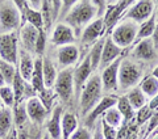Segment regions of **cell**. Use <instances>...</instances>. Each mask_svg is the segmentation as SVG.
<instances>
[{
  "mask_svg": "<svg viewBox=\"0 0 158 139\" xmlns=\"http://www.w3.org/2000/svg\"><path fill=\"white\" fill-rule=\"evenodd\" d=\"M156 24H157V20L154 17V14L148 20V21L142 22L140 26H138V30H137V36H136V41H142V39H148L149 37L153 36V32H154V28H156Z\"/></svg>",
  "mask_w": 158,
  "mask_h": 139,
  "instance_id": "f546056e",
  "label": "cell"
},
{
  "mask_svg": "<svg viewBox=\"0 0 158 139\" xmlns=\"http://www.w3.org/2000/svg\"><path fill=\"white\" fill-rule=\"evenodd\" d=\"M19 34L17 32L0 34V58L11 64L19 63Z\"/></svg>",
  "mask_w": 158,
  "mask_h": 139,
  "instance_id": "8992f818",
  "label": "cell"
},
{
  "mask_svg": "<svg viewBox=\"0 0 158 139\" xmlns=\"http://www.w3.org/2000/svg\"><path fill=\"white\" fill-rule=\"evenodd\" d=\"M156 9V3L150 2V0H141V2H136L129 7L128 12L125 13V18L131 20V21L136 24H142L148 21L153 12Z\"/></svg>",
  "mask_w": 158,
  "mask_h": 139,
  "instance_id": "ba28073f",
  "label": "cell"
},
{
  "mask_svg": "<svg viewBox=\"0 0 158 139\" xmlns=\"http://www.w3.org/2000/svg\"><path fill=\"white\" fill-rule=\"evenodd\" d=\"M4 85H7L6 84V80H4V76H3V73L0 72V88L4 87Z\"/></svg>",
  "mask_w": 158,
  "mask_h": 139,
  "instance_id": "7dc6e473",
  "label": "cell"
},
{
  "mask_svg": "<svg viewBox=\"0 0 158 139\" xmlns=\"http://www.w3.org/2000/svg\"><path fill=\"white\" fill-rule=\"evenodd\" d=\"M142 76L141 67L137 63L129 61V59H124L121 61L120 68H118V87L123 91L131 89L136 87V84L140 81Z\"/></svg>",
  "mask_w": 158,
  "mask_h": 139,
  "instance_id": "5b68a950",
  "label": "cell"
},
{
  "mask_svg": "<svg viewBox=\"0 0 158 139\" xmlns=\"http://www.w3.org/2000/svg\"><path fill=\"white\" fill-rule=\"evenodd\" d=\"M0 100H2L3 105L7 108H12L15 105L16 100H15V93H13L12 87L4 85L0 88Z\"/></svg>",
  "mask_w": 158,
  "mask_h": 139,
  "instance_id": "8d00e7d4",
  "label": "cell"
},
{
  "mask_svg": "<svg viewBox=\"0 0 158 139\" xmlns=\"http://www.w3.org/2000/svg\"><path fill=\"white\" fill-rule=\"evenodd\" d=\"M91 72H92L91 61L87 55L78 67L74 68V75H73V77H74V93H75L77 97H79V95L82 93L83 88L86 85V83L88 81V79L91 77Z\"/></svg>",
  "mask_w": 158,
  "mask_h": 139,
  "instance_id": "9c48e42d",
  "label": "cell"
},
{
  "mask_svg": "<svg viewBox=\"0 0 158 139\" xmlns=\"http://www.w3.org/2000/svg\"><path fill=\"white\" fill-rule=\"evenodd\" d=\"M123 49H120L117 45L112 41V38L108 36L104 39V46H103V53H102V59H100V68L104 70L108 67L111 63H113L116 59L120 58Z\"/></svg>",
  "mask_w": 158,
  "mask_h": 139,
  "instance_id": "9a60e30c",
  "label": "cell"
},
{
  "mask_svg": "<svg viewBox=\"0 0 158 139\" xmlns=\"http://www.w3.org/2000/svg\"><path fill=\"white\" fill-rule=\"evenodd\" d=\"M102 127H103V135H104V139H116L117 138V130L115 127L108 125L103 118H102Z\"/></svg>",
  "mask_w": 158,
  "mask_h": 139,
  "instance_id": "f35d334b",
  "label": "cell"
},
{
  "mask_svg": "<svg viewBox=\"0 0 158 139\" xmlns=\"http://www.w3.org/2000/svg\"><path fill=\"white\" fill-rule=\"evenodd\" d=\"M154 45H153L152 38L148 39H142L138 42V45L135 49V57L142 61H152L154 58L156 53H154Z\"/></svg>",
  "mask_w": 158,
  "mask_h": 139,
  "instance_id": "d4e9b609",
  "label": "cell"
},
{
  "mask_svg": "<svg viewBox=\"0 0 158 139\" xmlns=\"http://www.w3.org/2000/svg\"><path fill=\"white\" fill-rule=\"evenodd\" d=\"M62 116H63L62 106L57 105L52 112V117L48 121V126H46L50 139H59L62 137Z\"/></svg>",
  "mask_w": 158,
  "mask_h": 139,
  "instance_id": "ac0fdd59",
  "label": "cell"
},
{
  "mask_svg": "<svg viewBox=\"0 0 158 139\" xmlns=\"http://www.w3.org/2000/svg\"><path fill=\"white\" fill-rule=\"evenodd\" d=\"M158 127V113H154L153 116L150 117L149 120V125H148V133H152L153 130H156V129Z\"/></svg>",
  "mask_w": 158,
  "mask_h": 139,
  "instance_id": "7bdbcfd3",
  "label": "cell"
},
{
  "mask_svg": "<svg viewBox=\"0 0 158 139\" xmlns=\"http://www.w3.org/2000/svg\"><path fill=\"white\" fill-rule=\"evenodd\" d=\"M13 112L11 108L0 109V139H6L13 130Z\"/></svg>",
  "mask_w": 158,
  "mask_h": 139,
  "instance_id": "603a6c76",
  "label": "cell"
},
{
  "mask_svg": "<svg viewBox=\"0 0 158 139\" xmlns=\"http://www.w3.org/2000/svg\"><path fill=\"white\" fill-rule=\"evenodd\" d=\"M3 106H4V105H3V102H2V100H0V109H2Z\"/></svg>",
  "mask_w": 158,
  "mask_h": 139,
  "instance_id": "f5cc1de1",
  "label": "cell"
},
{
  "mask_svg": "<svg viewBox=\"0 0 158 139\" xmlns=\"http://www.w3.org/2000/svg\"><path fill=\"white\" fill-rule=\"evenodd\" d=\"M152 41L154 47H158V22L156 24V28H154V32H153V36H152Z\"/></svg>",
  "mask_w": 158,
  "mask_h": 139,
  "instance_id": "f6af8a7d",
  "label": "cell"
},
{
  "mask_svg": "<svg viewBox=\"0 0 158 139\" xmlns=\"http://www.w3.org/2000/svg\"><path fill=\"white\" fill-rule=\"evenodd\" d=\"M91 137L92 135L87 127H78L70 137V139H91Z\"/></svg>",
  "mask_w": 158,
  "mask_h": 139,
  "instance_id": "ab89813d",
  "label": "cell"
},
{
  "mask_svg": "<svg viewBox=\"0 0 158 139\" xmlns=\"http://www.w3.org/2000/svg\"><path fill=\"white\" fill-rule=\"evenodd\" d=\"M79 58V50L75 45H66L61 46L57 50V61L59 66L63 68H69L75 64Z\"/></svg>",
  "mask_w": 158,
  "mask_h": 139,
  "instance_id": "e0dca14e",
  "label": "cell"
},
{
  "mask_svg": "<svg viewBox=\"0 0 158 139\" xmlns=\"http://www.w3.org/2000/svg\"><path fill=\"white\" fill-rule=\"evenodd\" d=\"M104 20L103 17H99V18H95L91 24H88V25L83 29L82 32V43L83 45H87V43H92L98 41V38L102 36L103 32H104Z\"/></svg>",
  "mask_w": 158,
  "mask_h": 139,
  "instance_id": "2e32d148",
  "label": "cell"
},
{
  "mask_svg": "<svg viewBox=\"0 0 158 139\" xmlns=\"http://www.w3.org/2000/svg\"><path fill=\"white\" fill-rule=\"evenodd\" d=\"M20 14H21V24L28 22L32 26L38 29V30H44V20H42L41 11H34L27 3V7L24 8V11Z\"/></svg>",
  "mask_w": 158,
  "mask_h": 139,
  "instance_id": "7402d4cb",
  "label": "cell"
},
{
  "mask_svg": "<svg viewBox=\"0 0 158 139\" xmlns=\"http://www.w3.org/2000/svg\"><path fill=\"white\" fill-rule=\"evenodd\" d=\"M42 75H44V85L46 89H52L56 84L57 80V70L56 66L53 64L52 59L49 57H44L42 58Z\"/></svg>",
  "mask_w": 158,
  "mask_h": 139,
  "instance_id": "44dd1931",
  "label": "cell"
},
{
  "mask_svg": "<svg viewBox=\"0 0 158 139\" xmlns=\"http://www.w3.org/2000/svg\"><path fill=\"white\" fill-rule=\"evenodd\" d=\"M156 3V13H154V17L157 20V22H158V2H154Z\"/></svg>",
  "mask_w": 158,
  "mask_h": 139,
  "instance_id": "681fc988",
  "label": "cell"
},
{
  "mask_svg": "<svg viewBox=\"0 0 158 139\" xmlns=\"http://www.w3.org/2000/svg\"><path fill=\"white\" fill-rule=\"evenodd\" d=\"M41 14H42V20H44V30L49 32V29L52 26L53 20V14H52V2H42L41 6Z\"/></svg>",
  "mask_w": 158,
  "mask_h": 139,
  "instance_id": "d590c367",
  "label": "cell"
},
{
  "mask_svg": "<svg viewBox=\"0 0 158 139\" xmlns=\"http://www.w3.org/2000/svg\"><path fill=\"white\" fill-rule=\"evenodd\" d=\"M21 25V14L13 2H0V29L4 33L17 32Z\"/></svg>",
  "mask_w": 158,
  "mask_h": 139,
  "instance_id": "277c9868",
  "label": "cell"
},
{
  "mask_svg": "<svg viewBox=\"0 0 158 139\" xmlns=\"http://www.w3.org/2000/svg\"><path fill=\"white\" fill-rule=\"evenodd\" d=\"M120 64H121V58H118L103 70L100 76L103 91L111 92V91H116L118 88V68H120Z\"/></svg>",
  "mask_w": 158,
  "mask_h": 139,
  "instance_id": "30bf717a",
  "label": "cell"
},
{
  "mask_svg": "<svg viewBox=\"0 0 158 139\" xmlns=\"http://www.w3.org/2000/svg\"><path fill=\"white\" fill-rule=\"evenodd\" d=\"M74 41H75V34H74L73 29L65 22L57 24L52 33V42L56 46L61 47L66 46V45H73Z\"/></svg>",
  "mask_w": 158,
  "mask_h": 139,
  "instance_id": "4fadbf2b",
  "label": "cell"
},
{
  "mask_svg": "<svg viewBox=\"0 0 158 139\" xmlns=\"http://www.w3.org/2000/svg\"><path fill=\"white\" fill-rule=\"evenodd\" d=\"M153 139H158V134H157V135H156L154 138H153Z\"/></svg>",
  "mask_w": 158,
  "mask_h": 139,
  "instance_id": "db71d44e",
  "label": "cell"
},
{
  "mask_svg": "<svg viewBox=\"0 0 158 139\" xmlns=\"http://www.w3.org/2000/svg\"><path fill=\"white\" fill-rule=\"evenodd\" d=\"M138 88L142 91L145 96L153 98L154 96L158 95V80L154 79L152 75L146 76L144 80H141L140 84H138Z\"/></svg>",
  "mask_w": 158,
  "mask_h": 139,
  "instance_id": "f1b7e54d",
  "label": "cell"
},
{
  "mask_svg": "<svg viewBox=\"0 0 158 139\" xmlns=\"http://www.w3.org/2000/svg\"><path fill=\"white\" fill-rule=\"evenodd\" d=\"M74 68H63L58 73L56 84H54V92L62 101L69 102L74 95Z\"/></svg>",
  "mask_w": 158,
  "mask_h": 139,
  "instance_id": "52a82bcc",
  "label": "cell"
},
{
  "mask_svg": "<svg viewBox=\"0 0 158 139\" xmlns=\"http://www.w3.org/2000/svg\"><path fill=\"white\" fill-rule=\"evenodd\" d=\"M152 76L153 77H154V79H157V80H158V66L154 68V70H153V72H152Z\"/></svg>",
  "mask_w": 158,
  "mask_h": 139,
  "instance_id": "c3c4849f",
  "label": "cell"
},
{
  "mask_svg": "<svg viewBox=\"0 0 158 139\" xmlns=\"http://www.w3.org/2000/svg\"><path fill=\"white\" fill-rule=\"evenodd\" d=\"M152 116H153V112L148 108V105H145L144 108H141L140 110L137 112V121H138V123H144L146 120H150Z\"/></svg>",
  "mask_w": 158,
  "mask_h": 139,
  "instance_id": "60d3db41",
  "label": "cell"
},
{
  "mask_svg": "<svg viewBox=\"0 0 158 139\" xmlns=\"http://www.w3.org/2000/svg\"><path fill=\"white\" fill-rule=\"evenodd\" d=\"M102 93L103 85L100 76L92 75L86 83V85L81 93V98H79V109L82 112V116H88V113L98 105L99 101L103 98Z\"/></svg>",
  "mask_w": 158,
  "mask_h": 139,
  "instance_id": "7a4b0ae2",
  "label": "cell"
},
{
  "mask_svg": "<svg viewBox=\"0 0 158 139\" xmlns=\"http://www.w3.org/2000/svg\"><path fill=\"white\" fill-rule=\"evenodd\" d=\"M125 96H127L128 101L131 102V105H132V108L135 109V110H140L141 108H144L146 105V101H148L146 96L142 93V91L138 87L132 88Z\"/></svg>",
  "mask_w": 158,
  "mask_h": 139,
  "instance_id": "4316f807",
  "label": "cell"
},
{
  "mask_svg": "<svg viewBox=\"0 0 158 139\" xmlns=\"http://www.w3.org/2000/svg\"><path fill=\"white\" fill-rule=\"evenodd\" d=\"M116 108L117 110L121 113V117H123V122H128L131 121L133 117H135V109L132 108L131 102L128 101L127 96H121L117 98V102H116Z\"/></svg>",
  "mask_w": 158,
  "mask_h": 139,
  "instance_id": "83f0119b",
  "label": "cell"
},
{
  "mask_svg": "<svg viewBox=\"0 0 158 139\" xmlns=\"http://www.w3.org/2000/svg\"><path fill=\"white\" fill-rule=\"evenodd\" d=\"M137 30H138V26L136 22H133L128 18H124L123 21H120L115 25L110 37L118 47L124 49V47L131 46L136 41Z\"/></svg>",
  "mask_w": 158,
  "mask_h": 139,
  "instance_id": "3957f363",
  "label": "cell"
},
{
  "mask_svg": "<svg viewBox=\"0 0 158 139\" xmlns=\"http://www.w3.org/2000/svg\"><path fill=\"white\" fill-rule=\"evenodd\" d=\"M6 139H17V130L16 129H13V130L11 131V134H9Z\"/></svg>",
  "mask_w": 158,
  "mask_h": 139,
  "instance_id": "bcb514c9",
  "label": "cell"
},
{
  "mask_svg": "<svg viewBox=\"0 0 158 139\" xmlns=\"http://www.w3.org/2000/svg\"><path fill=\"white\" fill-rule=\"evenodd\" d=\"M132 4H133V2H120V3H117L116 6L108 7L107 13L104 14V17H103V20H104V26L111 28L115 25L118 20H120L121 13L124 12L127 8H129L128 6H132Z\"/></svg>",
  "mask_w": 158,
  "mask_h": 139,
  "instance_id": "ffe728a7",
  "label": "cell"
},
{
  "mask_svg": "<svg viewBox=\"0 0 158 139\" xmlns=\"http://www.w3.org/2000/svg\"><path fill=\"white\" fill-rule=\"evenodd\" d=\"M102 118L104 120L108 125L112 126V127H118L123 123V117H121V113L117 110L116 106H113L111 109H108V110L103 114Z\"/></svg>",
  "mask_w": 158,
  "mask_h": 139,
  "instance_id": "836d02e7",
  "label": "cell"
},
{
  "mask_svg": "<svg viewBox=\"0 0 158 139\" xmlns=\"http://www.w3.org/2000/svg\"><path fill=\"white\" fill-rule=\"evenodd\" d=\"M31 84L33 89L36 91L37 95L45 91V85H44V75H42V57H37L34 59V68H33V75H32V80Z\"/></svg>",
  "mask_w": 158,
  "mask_h": 139,
  "instance_id": "cb8c5ba5",
  "label": "cell"
},
{
  "mask_svg": "<svg viewBox=\"0 0 158 139\" xmlns=\"http://www.w3.org/2000/svg\"><path fill=\"white\" fill-rule=\"evenodd\" d=\"M11 87H12L13 93H15V100H16V102H20V101H21V98L24 97V93H25L27 81L21 77L19 70L16 71V75H15V79H13Z\"/></svg>",
  "mask_w": 158,
  "mask_h": 139,
  "instance_id": "d6a6232c",
  "label": "cell"
},
{
  "mask_svg": "<svg viewBox=\"0 0 158 139\" xmlns=\"http://www.w3.org/2000/svg\"><path fill=\"white\" fill-rule=\"evenodd\" d=\"M116 102H117L116 97H113V96H104L100 101H99L98 105L94 108L90 113H88V116L86 118V125L90 126V127L92 125H95V122L108 110V109L116 106Z\"/></svg>",
  "mask_w": 158,
  "mask_h": 139,
  "instance_id": "5bb4252c",
  "label": "cell"
},
{
  "mask_svg": "<svg viewBox=\"0 0 158 139\" xmlns=\"http://www.w3.org/2000/svg\"><path fill=\"white\" fill-rule=\"evenodd\" d=\"M99 13H100V8L98 7V2H88V0L75 2L71 11L65 17V24L73 29L77 37L79 33L82 34L83 29L88 24H91Z\"/></svg>",
  "mask_w": 158,
  "mask_h": 139,
  "instance_id": "6da1fadb",
  "label": "cell"
},
{
  "mask_svg": "<svg viewBox=\"0 0 158 139\" xmlns=\"http://www.w3.org/2000/svg\"><path fill=\"white\" fill-rule=\"evenodd\" d=\"M42 139H50V137H49V134L46 133V134H45V135H44V137H42Z\"/></svg>",
  "mask_w": 158,
  "mask_h": 139,
  "instance_id": "f907efd6",
  "label": "cell"
},
{
  "mask_svg": "<svg viewBox=\"0 0 158 139\" xmlns=\"http://www.w3.org/2000/svg\"><path fill=\"white\" fill-rule=\"evenodd\" d=\"M78 129L77 116L71 112H65L62 116V139H70V137Z\"/></svg>",
  "mask_w": 158,
  "mask_h": 139,
  "instance_id": "484cf974",
  "label": "cell"
},
{
  "mask_svg": "<svg viewBox=\"0 0 158 139\" xmlns=\"http://www.w3.org/2000/svg\"><path fill=\"white\" fill-rule=\"evenodd\" d=\"M27 114L28 118L36 125H41L42 122H45L49 110L45 108L42 101L36 96L27 100Z\"/></svg>",
  "mask_w": 158,
  "mask_h": 139,
  "instance_id": "8fae6325",
  "label": "cell"
},
{
  "mask_svg": "<svg viewBox=\"0 0 158 139\" xmlns=\"http://www.w3.org/2000/svg\"><path fill=\"white\" fill-rule=\"evenodd\" d=\"M148 108L150 109V110H157L158 109V95L157 96H154L153 98H150V101H149V104H148Z\"/></svg>",
  "mask_w": 158,
  "mask_h": 139,
  "instance_id": "ee69618b",
  "label": "cell"
},
{
  "mask_svg": "<svg viewBox=\"0 0 158 139\" xmlns=\"http://www.w3.org/2000/svg\"><path fill=\"white\" fill-rule=\"evenodd\" d=\"M91 139H104L103 127H102V117L95 122V127H94V134H92Z\"/></svg>",
  "mask_w": 158,
  "mask_h": 139,
  "instance_id": "b9f144b4",
  "label": "cell"
},
{
  "mask_svg": "<svg viewBox=\"0 0 158 139\" xmlns=\"http://www.w3.org/2000/svg\"><path fill=\"white\" fill-rule=\"evenodd\" d=\"M38 34H40V30L32 26L31 24L28 22L23 24L19 33V38L23 45V50L28 51L29 54L36 53V43L38 39Z\"/></svg>",
  "mask_w": 158,
  "mask_h": 139,
  "instance_id": "7c38bea8",
  "label": "cell"
},
{
  "mask_svg": "<svg viewBox=\"0 0 158 139\" xmlns=\"http://www.w3.org/2000/svg\"><path fill=\"white\" fill-rule=\"evenodd\" d=\"M45 46H46V33H45V30H40L38 39H37V43H36V54L38 57H41L44 54Z\"/></svg>",
  "mask_w": 158,
  "mask_h": 139,
  "instance_id": "74e56055",
  "label": "cell"
},
{
  "mask_svg": "<svg viewBox=\"0 0 158 139\" xmlns=\"http://www.w3.org/2000/svg\"><path fill=\"white\" fill-rule=\"evenodd\" d=\"M17 105L15 106L13 110V123L16 129H20L23 126H27V120H28V114H27V101L23 102H16Z\"/></svg>",
  "mask_w": 158,
  "mask_h": 139,
  "instance_id": "4dcf8cb0",
  "label": "cell"
},
{
  "mask_svg": "<svg viewBox=\"0 0 158 139\" xmlns=\"http://www.w3.org/2000/svg\"><path fill=\"white\" fill-rule=\"evenodd\" d=\"M104 39L106 38H102V39H99V41H96L95 45L92 46L91 51L88 53V58H90V61H91L92 71H95V70L99 68V66H100V59H102L103 46H104Z\"/></svg>",
  "mask_w": 158,
  "mask_h": 139,
  "instance_id": "1f68e13d",
  "label": "cell"
},
{
  "mask_svg": "<svg viewBox=\"0 0 158 139\" xmlns=\"http://www.w3.org/2000/svg\"><path fill=\"white\" fill-rule=\"evenodd\" d=\"M16 71H17V68H16L15 64H11V63L4 62V61H0V72L3 73L4 80H6L7 85H9V87L12 85V81L15 79V75H16Z\"/></svg>",
  "mask_w": 158,
  "mask_h": 139,
  "instance_id": "e575fe53",
  "label": "cell"
},
{
  "mask_svg": "<svg viewBox=\"0 0 158 139\" xmlns=\"http://www.w3.org/2000/svg\"><path fill=\"white\" fill-rule=\"evenodd\" d=\"M127 139H136V135H133V137H132V135H129V137H128Z\"/></svg>",
  "mask_w": 158,
  "mask_h": 139,
  "instance_id": "816d5d0a",
  "label": "cell"
},
{
  "mask_svg": "<svg viewBox=\"0 0 158 139\" xmlns=\"http://www.w3.org/2000/svg\"><path fill=\"white\" fill-rule=\"evenodd\" d=\"M34 68V59L28 51L20 49L19 50V72L27 83H31Z\"/></svg>",
  "mask_w": 158,
  "mask_h": 139,
  "instance_id": "d6986e66",
  "label": "cell"
}]
</instances>
